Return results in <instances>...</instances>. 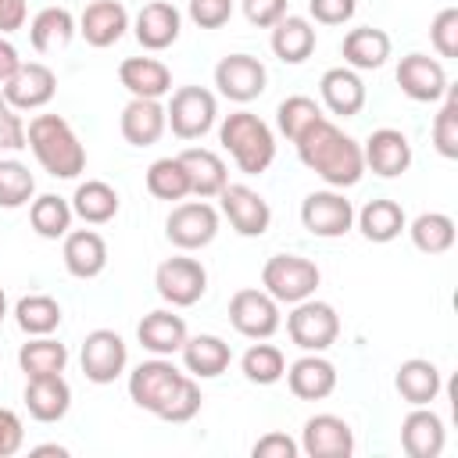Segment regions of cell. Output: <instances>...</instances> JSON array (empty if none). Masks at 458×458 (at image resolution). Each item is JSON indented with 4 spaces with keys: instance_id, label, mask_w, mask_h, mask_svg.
<instances>
[{
    "instance_id": "obj_41",
    "label": "cell",
    "mask_w": 458,
    "mask_h": 458,
    "mask_svg": "<svg viewBox=\"0 0 458 458\" xmlns=\"http://www.w3.org/2000/svg\"><path fill=\"white\" fill-rule=\"evenodd\" d=\"M147 193L154 197V200H182V197H190V175H186V168H182V161H179V154H172V157H157V161H150V168H147Z\"/></svg>"
},
{
    "instance_id": "obj_47",
    "label": "cell",
    "mask_w": 458,
    "mask_h": 458,
    "mask_svg": "<svg viewBox=\"0 0 458 458\" xmlns=\"http://www.w3.org/2000/svg\"><path fill=\"white\" fill-rule=\"evenodd\" d=\"M29 140H25V122H21V111L7 104V97L0 93V157L4 154H18L25 150Z\"/></svg>"
},
{
    "instance_id": "obj_7",
    "label": "cell",
    "mask_w": 458,
    "mask_h": 458,
    "mask_svg": "<svg viewBox=\"0 0 458 458\" xmlns=\"http://www.w3.org/2000/svg\"><path fill=\"white\" fill-rule=\"evenodd\" d=\"M286 336H290L301 351L322 354V351H329V347L336 344V336H340V315H336L333 304L315 301V297H304V301L290 304Z\"/></svg>"
},
{
    "instance_id": "obj_17",
    "label": "cell",
    "mask_w": 458,
    "mask_h": 458,
    "mask_svg": "<svg viewBox=\"0 0 458 458\" xmlns=\"http://www.w3.org/2000/svg\"><path fill=\"white\" fill-rule=\"evenodd\" d=\"M0 93H4L7 104L18 107V111H39V107H47V104L54 100V93H57V75H54V68L43 64V61H21L18 72L0 86Z\"/></svg>"
},
{
    "instance_id": "obj_37",
    "label": "cell",
    "mask_w": 458,
    "mask_h": 458,
    "mask_svg": "<svg viewBox=\"0 0 458 458\" xmlns=\"http://www.w3.org/2000/svg\"><path fill=\"white\" fill-rule=\"evenodd\" d=\"M75 222V211H72V200L57 197V193H39L29 200V225L36 236L43 240H64L68 229Z\"/></svg>"
},
{
    "instance_id": "obj_30",
    "label": "cell",
    "mask_w": 458,
    "mask_h": 458,
    "mask_svg": "<svg viewBox=\"0 0 458 458\" xmlns=\"http://www.w3.org/2000/svg\"><path fill=\"white\" fill-rule=\"evenodd\" d=\"M390 47H394V43H390V36H386L383 29H376V25H358V29H351V32L344 36L340 54H344V64H347V68H354V72H376V68L386 64Z\"/></svg>"
},
{
    "instance_id": "obj_13",
    "label": "cell",
    "mask_w": 458,
    "mask_h": 458,
    "mask_svg": "<svg viewBox=\"0 0 458 458\" xmlns=\"http://www.w3.org/2000/svg\"><path fill=\"white\" fill-rule=\"evenodd\" d=\"M215 86L225 100L233 104H250L265 93L268 86V72L254 54H225L215 64Z\"/></svg>"
},
{
    "instance_id": "obj_46",
    "label": "cell",
    "mask_w": 458,
    "mask_h": 458,
    "mask_svg": "<svg viewBox=\"0 0 458 458\" xmlns=\"http://www.w3.org/2000/svg\"><path fill=\"white\" fill-rule=\"evenodd\" d=\"M429 43L440 57H447V61L458 57V7L437 11V18L429 21Z\"/></svg>"
},
{
    "instance_id": "obj_43",
    "label": "cell",
    "mask_w": 458,
    "mask_h": 458,
    "mask_svg": "<svg viewBox=\"0 0 458 458\" xmlns=\"http://www.w3.org/2000/svg\"><path fill=\"white\" fill-rule=\"evenodd\" d=\"M36 197V175L18 157H0V208L14 211Z\"/></svg>"
},
{
    "instance_id": "obj_55",
    "label": "cell",
    "mask_w": 458,
    "mask_h": 458,
    "mask_svg": "<svg viewBox=\"0 0 458 458\" xmlns=\"http://www.w3.org/2000/svg\"><path fill=\"white\" fill-rule=\"evenodd\" d=\"M32 454H57V458H64L68 447H61V444H39V447H32Z\"/></svg>"
},
{
    "instance_id": "obj_45",
    "label": "cell",
    "mask_w": 458,
    "mask_h": 458,
    "mask_svg": "<svg viewBox=\"0 0 458 458\" xmlns=\"http://www.w3.org/2000/svg\"><path fill=\"white\" fill-rule=\"evenodd\" d=\"M433 147L440 157L458 161V89L447 86V93L440 97V111L433 118Z\"/></svg>"
},
{
    "instance_id": "obj_32",
    "label": "cell",
    "mask_w": 458,
    "mask_h": 458,
    "mask_svg": "<svg viewBox=\"0 0 458 458\" xmlns=\"http://www.w3.org/2000/svg\"><path fill=\"white\" fill-rule=\"evenodd\" d=\"M268 47L283 64H304L315 54V25L301 14H283L272 25Z\"/></svg>"
},
{
    "instance_id": "obj_28",
    "label": "cell",
    "mask_w": 458,
    "mask_h": 458,
    "mask_svg": "<svg viewBox=\"0 0 458 458\" xmlns=\"http://www.w3.org/2000/svg\"><path fill=\"white\" fill-rule=\"evenodd\" d=\"M182 354V369L193 376V379H215L229 369L233 361V347L215 336V333H197V336H186V344L179 347Z\"/></svg>"
},
{
    "instance_id": "obj_39",
    "label": "cell",
    "mask_w": 458,
    "mask_h": 458,
    "mask_svg": "<svg viewBox=\"0 0 458 458\" xmlns=\"http://www.w3.org/2000/svg\"><path fill=\"white\" fill-rule=\"evenodd\" d=\"M404 229H408L415 250H422V254H447L454 247V218L444 211H422Z\"/></svg>"
},
{
    "instance_id": "obj_34",
    "label": "cell",
    "mask_w": 458,
    "mask_h": 458,
    "mask_svg": "<svg viewBox=\"0 0 458 458\" xmlns=\"http://www.w3.org/2000/svg\"><path fill=\"white\" fill-rule=\"evenodd\" d=\"M394 386H397L401 401H408L415 408V404H433L440 397L444 379H440L437 361H429V358H408V361L397 365Z\"/></svg>"
},
{
    "instance_id": "obj_12",
    "label": "cell",
    "mask_w": 458,
    "mask_h": 458,
    "mask_svg": "<svg viewBox=\"0 0 458 458\" xmlns=\"http://www.w3.org/2000/svg\"><path fill=\"white\" fill-rule=\"evenodd\" d=\"M79 361H82V376H86L89 383L107 386V383H114V379L125 372V365H129V347H125V340H122L114 329H93V333H86V340H82Z\"/></svg>"
},
{
    "instance_id": "obj_31",
    "label": "cell",
    "mask_w": 458,
    "mask_h": 458,
    "mask_svg": "<svg viewBox=\"0 0 458 458\" xmlns=\"http://www.w3.org/2000/svg\"><path fill=\"white\" fill-rule=\"evenodd\" d=\"M79 32V21L68 7H43L29 21V43L36 54H57L64 50Z\"/></svg>"
},
{
    "instance_id": "obj_20",
    "label": "cell",
    "mask_w": 458,
    "mask_h": 458,
    "mask_svg": "<svg viewBox=\"0 0 458 458\" xmlns=\"http://www.w3.org/2000/svg\"><path fill=\"white\" fill-rule=\"evenodd\" d=\"M444 444H447L444 419L429 404H415L401 419V447L408 458H440Z\"/></svg>"
},
{
    "instance_id": "obj_53",
    "label": "cell",
    "mask_w": 458,
    "mask_h": 458,
    "mask_svg": "<svg viewBox=\"0 0 458 458\" xmlns=\"http://www.w3.org/2000/svg\"><path fill=\"white\" fill-rule=\"evenodd\" d=\"M29 21V4L25 0H0V36H11L25 29Z\"/></svg>"
},
{
    "instance_id": "obj_54",
    "label": "cell",
    "mask_w": 458,
    "mask_h": 458,
    "mask_svg": "<svg viewBox=\"0 0 458 458\" xmlns=\"http://www.w3.org/2000/svg\"><path fill=\"white\" fill-rule=\"evenodd\" d=\"M18 64H21V57H18L14 43L0 36V86H4V82H7L14 72H18Z\"/></svg>"
},
{
    "instance_id": "obj_1",
    "label": "cell",
    "mask_w": 458,
    "mask_h": 458,
    "mask_svg": "<svg viewBox=\"0 0 458 458\" xmlns=\"http://www.w3.org/2000/svg\"><path fill=\"white\" fill-rule=\"evenodd\" d=\"M129 397L136 408L150 411L161 422H190L204 404L200 383L157 354L129 372Z\"/></svg>"
},
{
    "instance_id": "obj_51",
    "label": "cell",
    "mask_w": 458,
    "mask_h": 458,
    "mask_svg": "<svg viewBox=\"0 0 458 458\" xmlns=\"http://www.w3.org/2000/svg\"><path fill=\"white\" fill-rule=\"evenodd\" d=\"M240 7H243V14H247L250 25H258V29H272V25L286 14L290 0H240Z\"/></svg>"
},
{
    "instance_id": "obj_6",
    "label": "cell",
    "mask_w": 458,
    "mask_h": 458,
    "mask_svg": "<svg viewBox=\"0 0 458 458\" xmlns=\"http://www.w3.org/2000/svg\"><path fill=\"white\" fill-rule=\"evenodd\" d=\"M318 283H322L318 265L301 254H272L261 268V290L272 293L279 304H297L304 297H315Z\"/></svg>"
},
{
    "instance_id": "obj_5",
    "label": "cell",
    "mask_w": 458,
    "mask_h": 458,
    "mask_svg": "<svg viewBox=\"0 0 458 458\" xmlns=\"http://www.w3.org/2000/svg\"><path fill=\"white\" fill-rule=\"evenodd\" d=\"M165 122H168L172 136H179V140H200L218 122V100L204 86H179V89L168 93Z\"/></svg>"
},
{
    "instance_id": "obj_33",
    "label": "cell",
    "mask_w": 458,
    "mask_h": 458,
    "mask_svg": "<svg viewBox=\"0 0 458 458\" xmlns=\"http://www.w3.org/2000/svg\"><path fill=\"white\" fill-rule=\"evenodd\" d=\"M179 161H182V168H186V175H190V193L200 197V200L218 197L222 186L229 182L225 161H222L215 150H208V147H186V150L179 154Z\"/></svg>"
},
{
    "instance_id": "obj_24",
    "label": "cell",
    "mask_w": 458,
    "mask_h": 458,
    "mask_svg": "<svg viewBox=\"0 0 458 458\" xmlns=\"http://www.w3.org/2000/svg\"><path fill=\"white\" fill-rule=\"evenodd\" d=\"M190 329H186V318L175 315V308H154L140 318L136 326V340L143 344V351L157 354V358H172L179 354V347L186 344Z\"/></svg>"
},
{
    "instance_id": "obj_14",
    "label": "cell",
    "mask_w": 458,
    "mask_h": 458,
    "mask_svg": "<svg viewBox=\"0 0 458 458\" xmlns=\"http://www.w3.org/2000/svg\"><path fill=\"white\" fill-rule=\"evenodd\" d=\"M218 208L222 215L229 218V225L240 233V236H265L268 225H272V208L268 200L250 190L247 182H225L222 193H218Z\"/></svg>"
},
{
    "instance_id": "obj_16",
    "label": "cell",
    "mask_w": 458,
    "mask_h": 458,
    "mask_svg": "<svg viewBox=\"0 0 458 458\" xmlns=\"http://www.w3.org/2000/svg\"><path fill=\"white\" fill-rule=\"evenodd\" d=\"M297 444L308 458H351L354 454V429L347 426V419H340L333 411H318V415L304 419Z\"/></svg>"
},
{
    "instance_id": "obj_3",
    "label": "cell",
    "mask_w": 458,
    "mask_h": 458,
    "mask_svg": "<svg viewBox=\"0 0 458 458\" xmlns=\"http://www.w3.org/2000/svg\"><path fill=\"white\" fill-rule=\"evenodd\" d=\"M25 140L29 150L36 157V165L54 175V179H79L86 168V147L75 136L72 122L61 114H36L25 125Z\"/></svg>"
},
{
    "instance_id": "obj_22",
    "label": "cell",
    "mask_w": 458,
    "mask_h": 458,
    "mask_svg": "<svg viewBox=\"0 0 458 458\" xmlns=\"http://www.w3.org/2000/svg\"><path fill=\"white\" fill-rule=\"evenodd\" d=\"M318 97H322V107L336 118H354L361 107H365V82L354 68L340 64V68H326L322 79H318Z\"/></svg>"
},
{
    "instance_id": "obj_2",
    "label": "cell",
    "mask_w": 458,
    "mask_h": 458,
    "mask_svg": "<svg viewBox=\"0 0 458 458\" xmlns=\"http://www.w3.org/2000/svg\"><path fill=\"white\" fill-rule=\"evenodd\" d=\"M297 157L308 172H315L326 186L333 190H351L361 182L365 175V157H361V143L354 136H347L336 122H329L326 114L308 125L297 140Z\"/></svg>"
},
{
    "instance_id": "obj_44",
    "label": "cell",
    "mask_w": 458,
    "mask_h": 458,
    "mask_svg": "<svg viewBox=\"0 0 458 458\" xmlns=\"http://www.w3.org/2000/svg\"><path fill=\"white\" fill-rule=\"evenodd\" d=\"M322 118V104L315 100V97H304V93H293V97H286V100H279V107H276V125H279V132L293 143L308 125H315Z\"/></svg>"
},
{
    "instance_id": "obj_26",
    "label": "cell",
    "mask_w": 458,
    "mask_h": 458,
    "mask_svg": "<svg viewBox=\"0 0 458 458\" xmlns=\"http://www.w3.org/2000/svg\"><path fill=\"white\" fill-rule=\"evenodd\" d=\"M165 129H168V122H165V104L161 100L132 97L118 114V132L129 147H154L165 136Z\"/></svg>"
},
{
    "instance_id": "obj_27",
    "label": "cell",
    "mask_w": 458,
    "mask_h": 458,
    "mask_svg": "<svg viewBox=\"0 0 458 458\" xmlns=\"http://www.w3.org/2000/svg\"><path fill=\"white\" fill-rule=\"evenodd\" d=\"M118 82L129 89V97L161 100L172 93V68L157 57H125L118 64Z\"/></svg>"
},
{
    "instance_id": "obj_8",
    "label": "cell",
    "mask_w": 458,
    "mask_h": 458,
    "mask_svg": "<svg viewBox=\"0 0 458 458\" xmlns=\"http://www.w3.org/2000/svg\"><path fill=\"white\" fill-rule=\"evenodd\" d=\"M154 286L168 308H193L208 293V268L197 258L175 254L154 268Z\"/></svg>"
},
{
    "instance_id": "obj_42",
    "label": "cell",
    "mask_w": 458,
    "mask_h": 458,
    "mask_svg": "<svg viewBox=\"0 0 458 458\" xmlns=\"http://www.w3.org/2000/svg\"><path fill=\"white\" fill-rule=\"evenodd\" d=\"M240 372H243L247 383L272 386V383L283 379V372H286V358H283V351H279L276 344L254 340V344L243 351V358H240Z\"/></svg>"
},
{
    "instance_id": "obj_23",
    "label": "cell",
    "mask_w": 458,
    "mask_h": 458,
    "mask_svg": "<svg viewBox=\"0 0 458 458\" xmlns=\"http://www.w3.org/2000/svg\"><path fill=\"white\" fill-rule=\"evenodd\" d=\"M61 261L75 279H97L107 268V240L97 229H68L61 240Z\"/></svg>"
},
{
    "instance_id": "obj_21",
    "label": "cell",
    "mask_w": 458,
    "mask_h": 458,
    "mask_svg": "<svg viewBox=\"0 0 458 458\" xmlns=\"http://www.w3.org/2000/svg\"><path fill=\"white\" fill-rule=\"evenodd\" d=\"M75 21H79V36H82L89 47L107 50V47H114V43L125 36V29H129V11H125V4H118V0H93V4H86V11H82Z\"/></svg>"
},
{
    "instance_id": "obj_19",
    "label": "cell",
    "mask_w": 458,
    "mask_h": 458,
    "mask_svg": "<svg viewBox=\"0 0 458 458\" xmlns=\"http://www.w3.org/2000/svg\"><path fill=\"white\" fill-rule=\"evenodd\" d=\"M132 36L143 50L157 54V50H168L179 32H182V11L175 7V0H150L140 7V14L132 18Z\"/></svg>"
},
{
    "instance_id": "obj_40",
    "label": "cell",
    "mask_w": 458,
    "mask_h": 458,
    "mask_svg": "<svg viewBox=\"0 0 458 458\" xmlns=\"http://www.w3.org/2000/svg\"><path fill=\"white\" fill-rule=\"evenodd\" d=\"M64 311L50 293H29L14 304V322L25 336H50L61 326Z\"/></svg>"
},
{
    "instance_id": "obj_52",
    "label": "cell",
    "mask_w": 458,
    "mask_h": 458,
    "mask_svg": "<svg viewBox=\"0 0 458 458\" xmlns=\"http://www.w3.org/2000/svg\"><path fill=\"white\" fill-rule=\"evenodd\" d=\"M25 444V422L18 411L11 408H0V458H11L18 454Z\"/></svg>"
},
{
    "instance_id": "obj_36",
    "label": "cell",
    "mask_w": 458,
    "mask_h": 458,
    "mask_svg": "<svg viewBox=\"0 0 458 458\" xmlns=\"http://www.w3.org/2000/svg\"><path fill=\"white\" fill-rule=\"evenodd\" d=\"M118 208H122V197H118V190H114L111 182H104V179H86V182H79L75 193H72V211H75V218H82L86 225H104V222H111V218L118 215Z\"/></svg>"
},
{
    "instance_id": "obj_56",
    "label": "cell",
    "mask_w": 458,
    "mask_h": 458,
    "mask_svg": "<svg viewBox=\"0 0 458 458\" xmlns=\"http://www.w3.org/2000/svg\"><path fill=\"white\" fill-rule=\"evenodd\" d=\"M7 318V293H4V286H0V322Z\"/></svg>"
},
{
    "instance_id": "obj_25",
    "label": "cell",
    "mask_w": 458,
    "mask_h": 458,
    "mask_svg": "<svg viewBox=\"0 0 458 458\" xmlns=\"http://www.w3.org/2000/svg\"><path fill=\"white\" fill-rule=\"evenodd\" d=\"M283 376H286L290 394L301 401H326L336 390V365L311 351H304L293 365H286Z\"/></svg>"
},
{
    "instance_id": "obj_4",
    "label": "cell",
    "mask_w": 458,
    "mask_h": 458,
    "mask_svg": "<svg viewBox=\"0 0 458 458\" xmlns=\"http://www.w3.org/2000/svg\"><path fill=\"white\" fill-rule=\"evenodd\" d=\"M218 143L243 175H261L276 161V132L254 111H233L218 125Z\"/></svg>"
},
{
    "instance_id": "obj_9",
    "label": "cell",
    "mask_w": 458,
    "mask_h": 458,
    "mask_svg": "<svg viewBox=\"0 0 458 458\" xmlns=\"http://www.w3.org/2000/svg\"><path fill=\"white\" fill-rule=\"evenodd\" d=\"M229 322L247 340H268L283 326L279 301L272 293H265L261 286H243L229 297Z\"/></svg>"
},
{
    "instance_id": "obj_38",
    "label": "cell",
    "mask_w": 458,
    "mask_h": 458,
    "mask_svg": "<svg viewBox=\"0 0 458 458\" xmlns=\"http://www.w3.org/2000/svg\"><path fill=\"white\" fill-rule=\"evenodd\" d=\"M18 365H21L25 379H32V376H64L68 347L54 336H29L18 351Z\"/></svg>"
},
{
    "instance_id": "obj_48",
    "label": "cell",
    "mask_w": 458,
    "mask_h": 458,
    "mask_svg": "<svg viewBox=\"0 0 458 458\" xmlns=\"http://www.w3.org/2000/svg\"><path fill=\"white\" fill-rule=\"evenodd\" d=\"M190 21L200 29H222L233 18V0H186Z\"/></svg>"
},
{
    "instance_id": "obj_29",
    "label": "cell",
    "mask_w": 458,
    "mask_h": 458,
    "mask_svg": "<svg viewBox=\"0 0 458 458\" xmlns=\"http://www.w3.org/2000/svg\"><path fill=\"white\" fill-rule=\"evenodd\" d=\"M25 408L36 422H61L72 408V386L64 376H32L25 379Z\"/></svg>"
},
{
    "instance_id": "obj_49",
    "label": "cell",
    "mask_w": 458,
    "mask_h": 458,
    "mask_svg": "<svg viewBox=\"0 0 458 458\" xmlns=\"http://www.w3.org/2000/svg\"><path fill=\"white\" fill-rule=\"evenodd\" d=\"M358 11V0H308V14L318 25H344Z\"/></svg>"
},
{
    "instance_id": "obj_50",
    "label": "cell",
    "mask_w": 458,
    "mask_h": 458,
    "mask_svg": "<svg viewBox=\"0 0 458 458\" xmlns=\"http://www.w3.org/2000/svg\"><path fill=\"white\" fill-rule=\"evenodd\" d=\"M250 454H254V458H297V454H301V444H297L293 437L272 429V433H265V437L254 440Z\"/></svg>"
},
{
    "instance_id": "obj_18",
    "label": "cell",
    "mask_w": 458,
    "mask_h": 458,
    "mask_svg": "<svg viewBox=\"0 0 458 458\" xmlns=\"http://www.w3.org/2000/svg\"><path fill=\"white\" fill-rule=\"evenodd\" d=\"M365 172H376L379 179H397L411 168V140L401 129H372L369 140L361 143Z\"/></svg>"
},
{
    "instance_id": "obj_11",
    "label": "cell",
    "mask_w": 458,
    "mask_h": 458,
    "mask_svg": "<svg viewBox=\"0 0 458 458\" xmlns=\"http://www.w3.org/2000/svg\"><path fill=\"white\" fill-rule=\"evenodd\" d=\"M165 236L179 250H204L218 236V211L208 200H182L165 218Z\"/></svg>"
},
{
    "instance_id": "obj_15",
    "label": "cell",
    "mask_w": 458,
    "mask_h": 458,
    "mask_svg": "<svg viewBox=\"0 0 458 458\" xmlns=\"http://www.w3.org/2000/svg\"><path fill=\"white\" fill-rule=\"evenodd\" d=\"M397 86L415 104H437L447 93L451 82H447V72H444V64L437 57H429L422 50H411L397 64Z\"/></svg>"
},
{
    "instance_id": "obj_35",
    "label": "cell",
    "mask_w": 458,
    "mask_h": 458,
    "mask_svg": "<svg viewBox=\"0 0 458 458\" xmlns=\"http://www.w3.org/2000/svg\"><path fill=\"white\" fill-rule=\"evenodd\" d=\"M354 225L361 229V236L369 243H390V240H397L404 233L408 215H404V208L397 200L379 197V200H369L361 211H354Z\"/></svg>"
},
{
    "instance_id": "obj_10",
    "label": "cell",
    "mask_w": 458,
    "mask_h": 458,
    "mask_svg": "<svg viewBox=\"0 0 458 458\" xmlns=\"http://www.w3.org/2000/svg\"><path fill=\"white\" fill-rule=\"evenodd\" d=\"M301 225L318 240H336L354 229V204L344 190H315L301 200Z\"/></svg>"
}]
</instances>
